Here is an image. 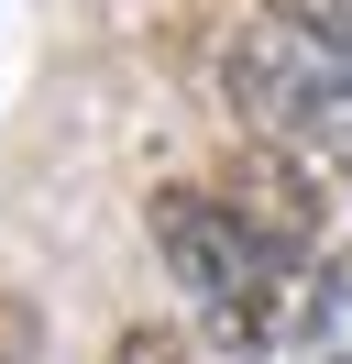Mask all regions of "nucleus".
I'll use <instances>...</instances> for the list:
<instances>
[{"label":"nucleus","mask_w":352,"mask_h":364,"mask_svg":"<svg viewBox=\"0 0 352 364\" xmlns=\"http://www.w3.org/2000/svg\"><path fill=\"white\" fill-rule=\"evenodd\" d=\"M264 11H286V23L330 33V45H352V0H264Z\"/></svg>","instance_id":"5"},{"label":"nucleus","mask_w":352,"mask_h":364,"mask_svg":"<svg viewBox=\"0 0 352 364\" xmlns=\"http://www.w3.org/2000/svg\"><path fill=\"white\" fill-rule=\"evenodd\" d=\"M110 364H198V353H187V342L165 331V320H132V331L110 342Z\"/></svg>","instance_id":"4"},{"label":"nucleus","mask_w":352,"mask_h":364,"mask_svg":"<svg viewBox=\"0 0 352 364\" xmlns=\"http://www.w3.org/2000/svg\"><path fill=\"white\" fill-rule=\"evenodd\" d=\"M308 166H319V155H297V144L253 133V155H231V166H220V188H231V199L253 210L275 243H308V232H319V188H308Z\"/></svg>","instance_id":"3"},{"label":"nucleus","mask_w":352,"mask_h":364,"mask_svg":"<svg viewBox=\"0 0 352 364\" xmlns=\"http://www.w3.org/2000/svg\"><path fill=\"white\" fill-rule=\"evenodd\" d=\"M154 254H165L176 298L198 309V331L220 353H264L286 309V243L231 199V188H154Z\"/></svg>","instance_id":"1"},{"label":"nucleus","mask_w":352,"mask_h":364,"mask_svg":"<svg viewBox=\"0 0 352 364\" xmlns=\"http://www.w3.org/2000/svg\"><path fill=\"white\" fill-rule=\"evenodd\" d=\"M220 77H231V111L253 133H275V144H297V155H319V166L352 177V45L264 11L253 33H231Z\"/></svg>","instance_id":"2"}]
</instances>
